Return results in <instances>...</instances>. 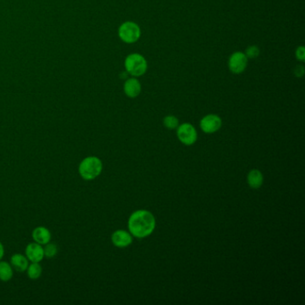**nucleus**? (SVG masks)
Returning <instances> with one entry per match:
<instances>
[{
  "instance_id": "1",
  "label": "nucleus",
  "mask_w": 305,
  "mask_h": 305,
  "mask_svg": "<svg viewBox=\"0 0 305 305\" xmlns=\"http://www.w3.org/2000/svg\"><path fill=\"white\" fill-rule=\"evenodd\" d=\"M156 220L148 210H137L131 215L128 221L130 233L137 238H143L152 234Z\"/></svg>"
},
{
  "instance_id": "2",
  "label": "nucleus",
  "mask_w": 305,
  "mask_h": 305,
  "mask_svg": "<svg viewBox=\"0 0 305 305\" xmlns=\"http://www.w3.org/2000/svg\"><path fill=\"white\" fill-rule=\"evenodd\" d=\"M102 169V161H100L98 157L90 156L81 161L78 171L83 179L92 181L101 174Z\"/></svg>"
},
{
  "instance_id": "3",
  "label": "nucleus",
  "mask_w": 305,
  "mask_h": 305,
  "mask_svg": "<svg viewBox=\"0 0 305 305\" xmlns=\"http://www.w3.org/2000/svg\"><path fill=\"white\" fill-rule=\"evenodd\" d=\"M126 72L134 77H141L143 75L148 67V64L143 56L140 54H131L126 57L125 61Z\"/></svg>"
},
{
  "instance_id": "4",
  "label": "nucleus",
  "mask_w": 305,
  "mask_h": 305,
  "mask_svg": "<svg viewBox=\"0 0 305 305\" xmlns=\"http://www.w3.org/2000/svg\"><path fill=\"white\" fill-rule=\"evenodd\" d=\"M119 38L126 43H134L141 37V29L134 22L122 23L119 29Z\"/></svg>"
},
{
  "instance_id": "5",
  "label": "nucleus",
  "mask_w": 305,
  "mask_h": 305,
  "mask_svg": "<svg viewBox=\"0 0 305 305\" xmlns=\"http://www.w3.org/2000/svg\"><path fill=\"white\" fill-rule=\"evenodd\" d=\"M247 64H248V58L245 56V54L240 51L235 52L231 55V57H229V69L231 72L236 74H239L244 72V70L247 67Z\"/></svg>"
},
{
  "instance_id": "6",
  "label": "nucleus",
  "mask_w": 305,
  "mask_h": 305,
  "mask_svg": "<svg viewBox=\"0 0 305 305\" xmlns=\"http://www.w3.org/2000/svg\"><path fill=\"white\" fill-rule=\"evenodd\" d=\"M177 136L183 144L193 145L197 140V132L191 124L185 123L177 127Z\"/></svg>"
},
{
  "instance_id": "7",
  "label": "nucleus",
  "mask_w": 305,
  "mask_h": 305,
  "mask_svg": "<svg viewBox=\"0 0 305 305\" xmlns=\"http://www.w3.org/2000/svg\"><path fill=\"white\" fill-rule=\"evenodd\" d=\"M221 119L217 115H208L201 120V128L206 134H213L220 129Z\"/></svg>"
},
{
  "instance_id": "8",
  "label": "nucleus",
  "mask_w": 305,
  "mask_h": 305,
  "mask_svg": "<svg viewBox=\"0 0 305 305\" xmlns=\"http://www.w3.org/2000/svg\"><path fill=\"white\" fill-rule=\"evenodd\" d=\"M25 256L30 262H41L45 258L43 245L35 242L28 244L25 249Z\"/></svg>"
},
{
  "instance_id": "9",
  "label": "nucleus",
  "mask_w": 305,
  "mask_h": 305,
  "mask_svg": "<svg viewBox=\"0 0 305 305\" xmlns=\"http://www.w3.org/2000/svg\"><path fill=\"white\" fill-rule=\"evenodd\" d=\"M111 241L115 246L119 248H125L132 244L133 238L132 236L125 230H117L112 235Z\"/></svg>"
},
{
  "instance_id": "10",
  "label": "nucleus",
  "mask_w": 305,
  "mask_h": 305,
  "mask_svg": "<svg viewBox=\"0 0 305 305\" xmlns=\"http://www.w3.org/2000/svg\"><path fill=\"white\" fill-rule=\"evenodd\" d=\"M124 92L129 98H136L141 92V83L135 78H130L124 84Z\"/></svg>"
},
{
  "instance_id": "11",
  "label": "nucleus",
  "mask_w": 305,
  "mask_h": 305,
  "mask_svg": "<svg viewBox=\"0 0 305 305\" xmlns=\"http://www.w3.org/2000/svg\"><path fill=\"white\" fill-rule=\"evenodd\" d=\"M32 239L35 243L42 245H45L51 242V233L50 230L45 226H38L32 231Z\"/></svg>"
},
{
  "instance_id": "12",
  "label": "nucleus",
  "mask_w": 305,
  "mask_h": 305,
  "mask_svg": "<svg viewBox=\"0 0 305 305\" xmlns=\"http://www.w3.org/2000/svg\"><path fill=\"white\" fill-rule=\"evenodd\" d=\"M29 259H27L25 255H23L21 253H16L13 254L10 259V264L14 269V271L17 272H25L27 268L29 266Z\"/></svg>"
},
{
  "instance_id": "13",
  "label": "nucleus",
  "mask_w": 305,
  "mask_h": 305,
  "mask_svg": "<svg viewBox=\"0 0 305 305\" xmlns=\"http://www.w3.org/2000/svg\"><path fill=\"white\" fill-rule=\"evenodd\" d=\"M247 181H248L250 186L253 189H258L263 183V176H262L261 172L258 169H252V171H250L248 174Z\"/></svg>"
},
{
  "instance_id": "14",
  "label": "nucleus",
  "mask_w": 305,
  "mask_h": 305,
  "mask_svg": "<svg viewBox=\"0 0 305 305\" xmlns=\"http://www.w3.org/2000/svg\"><path fill=\"white\" fill-rule=\"evenodd\" d=\"M14 276V269L11 264L8 261L0 260V280L3 282H8L13 279Z\"/></svg>"
},
{
  "instance_id": "15",
  "label": "nucleus",
  "mask_w": 305,
  "mask_h": 305,
  "mask_svg": "<svg viewBox=\"0 0 305 305\" xmlns=\"http://www.w3.org/2000/svg\"><path fill=\"white\" fill-rule=\"evenodd\" d=\"M27 276L31 280H37L42 277V267L40 262H31L27 268Z\"/></svg>"
},
{
  "instance_id": "16",
  "label": "nucleus",
  "mask_w": 305,
  "mask_h": 305,
  "mask_svg": "<svg viewBox=\"0 0 305 305\" xmlns=\"http://www.w3.org/2000/svg\"><path fill=\"white\" fill-rule=\"evenodd\" d=\"M44 256L48 258V259H52L54 257H56L58 252V247L56 244L53 243H48V244L44 245Z\"/></svg>"
},
{
  "instance_id": "17",
  "label": "nucleus",
  "mask_w": 305,
  "mask_h": 305,
  "mask_svg": "<svg viewBox=\"0 0 305 305\" xmlns=\"http://www.w3.org/2000/svg\"><path fill=\"white\" fill-rule=\"evenodd\" d=\"M164 126L168 128V129H176L178 126H179V122H178V119H176V117L174 116H168L164 119Z\"/></svg>"
},
{
  "instance_id": "18",
  "label": "nucleus",
  "mask_w": 305,
  "mask_h": 305,
  "mask_svg": "<svg viewBox=\"0 0 305 305\" xmlns=\"http://www.w3.org/2000/svg\"><path fill=\"white\" fill-rule=\"evenodd\" d=\"M244 54H245V56L247 57V58L254 59L256 57H259V49L257 46L249 47L248 49H246V50H245V53Z\"/></svg>"
},
{
  "instance_id": "19",
  "label": "nucleus",
  "mask_w": 305,
  "mask_h": 305,
  "mask_svg": "<svg viewBox=\"0 0 305 305\" xmlns=\"http://www.w3.org/2000/svg\"><path fill=\"white\" fill-rule=\"evenodd\" d=\"M295 57L297 60L301 62L305 61V49L304 47H298L297 50L295 51Z\"/></svg>"
},
{
  "instance_id": "20",
  "label": "nucleus",
  "mask_w": 305,
  "mask_h": 305,
  "mask_svg": "<svg viewBox=\"0 0 305 305\" xmlns=\"http://www.w3.org/2000/svg\"><path fill=\"white\" fill-rule=\"evenodd\" d=\"M294 75L296 77H302L304 74V67L303 65H296L294 70Z\"/></svg>"
},
{
  "instance_id": "21",
  "label": "nucleus",
  "mask_w": 305,
  "mask_h": 305,
  "mask_svg": "<svg viewBox=\"0 0 305 305\" xmlns=\"http://www.w3.org/2000/svg\"><path fill=\"white\" fill-rule=\"evenodd\" d=\"M5 254L4 245L0 242V260L3 259Z\"/></svg>"
}]
</instances>
